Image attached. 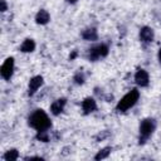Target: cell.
<instances>
[{"label": "cell", "instance_id": "cell-1", "mask_svg": "<svg viewBox=\"0 0 161 161\" xmlns=\"http://www.w3.org/2000/svg\"><path fill=\"white\" fill-rule=\"evenodd\" d=\"M28 123L30 127L39 131H48L52 127V122L48 114L43 109H35L28 118Z\"/></svg>", "mask_w": 161, "mask_h": 161}, {"label": "cell", "instance_id": "cell-2", "mask_svg": "<svg viewBox=\"0 0 161 161\" xmlns=\"http://www.w3.org/2000/svg\"><path fill=\"white\" fill-rule=\"evenodd\" d=\"M138 98H140V92H138L136 88L131 89V91H130L126 96H123V98H121V101L117 103V107H116L117 112H126V111H128L131 107H133V106L137 103Z\"/></svg>", "mask_w": 161, "mask_h": 161}, {"label": "cell", "instance_id": "cell-3", "mask_svg": "<svg viewBox=\"0 0 161 161\" xmlns=\"http://www.w3.org/2000/svg\"><path fill=\"white\" fill-rule=\"evenodd\" d=\"M156 130V121L153 118H145L140 123V136H138V143L143 145L153 133Z\"/></svg>", "mask_w": 161, "mask_h": 161}, {"label": "cell", "instance_id": "cell-4", "mask_svg": "<svg viewBox=\"0 0 161 161\" xmlns=\"http://www.w3.org/2000/svg\"><path fill=\"white\" fill-rule=\"evenodd\" d=\"M109 49H108V45L107 44H97L94 47H92L89 50H88V59L91 62H96V60H99L104 57H107Z\"/></svg>", "mask_w": 161, "mask_h": 161}, {"label": "cell", "instance_id": "cell-5", "mask_svg": "<svg viewBox=\"0 0 161 161\" xmlns=\"http://www.w3.org/2000/svg\"><path fill=\"white\" fill-rule=\"evenodd\" d=\"M0 73H1V77L5 80H10V78L13 77V73H14V58L9 57L3 63L1 69H0Z\"/></svg>", "mask_w": 161, "mask_h": 161}, {"label": "cell", "instance_id": "cell-6", "mask_svg": "<svg viewBox=\"0 0 161 161\" xmlns=\"http://www.w3.org/2000/svg\"><path fill=\"white\" fill-rule=\"evenodd\" d=\"M135 82L137 86L140 87H147L148 83H150V77H148V73L145 70V69H138L135 74Z\"/></svg>", "mask_w": 161, "mask_h": 161}, {"label": "cell", "instance_id": "cell-7", "mask_svg": "<svg viewBox=\"0 0 161 161\" xmlns=\"http://www.w3.org/2000/svg\"><path fill=\"white\" fill-rule=\"evenodd\" d=\"M43 84V77L42 75H35L29 80V86H28V94L29 96H34L36 93V91L42 87Z\"/></svg>", "mask_w": 161, "mask_h": 161}, {"label": "cell", "instance_id": "cell-8", "mask_svg": "<svg viewBox=\"0 0 161 161\" xmlns=\"http://www.w3.org/2000/svg\"><path fill=\"white\" fill-rule=\"evenodd\" d=\"M140 40L143 44H150L153 40V30L148 26H143L140 30Z\"/></svg>", "mask_w": 161, "mask_h": 161}, {"label": "cell", "instance_id": "cell-9", "mask_svg": "<svg viewBox=\"0 0 161 161\" xmlns=\"http://www.w3.org/2000/svg\"><path fill=\"white\" fill-rule=\"evenodd\" d=\"M96 108H97V104H96V101L92 97H87L82 102V111H83L84 114H89V113L94 112Z\"/></svg>", "mask_w": 161, "mask_h": 161}, {"label": "cell", "instance_id": "cell-10", "mask_svg": "<svg viewBox=\"0 0 161 161\" xmlns=\"http://www.w3.org/2000/svg\"><path fill=\"white\" fill-rule=\"evenodd\" d=\"M65 103H67V99L65 98H59L57 101H54L50 106V112L54 114V116H58L63 112L64 107H65Z\"/></svg>", "mask_w": 161, "mask_h": 161}, {"label": "cell", "instance_id": "cell-11", "mask_svg": "<svg viewBox=\"0 0 161 161\" xmlns=\"http://www.w3.org/2000/svg\"><path fill=\"white\" fill-rule=\"evenodd\" d=\"M49 20H50L49 13H48L47 10H44V9H40V10L38 11L36 16H35V21H36L38 24H40V25H44V24L49 23Z\"/></svg>", "mask_w": 161, "mask_h": 161}, {"label": "cell", "instance_id": "cell-12", "mask_svg": "<svg viewBox=\"0 0 161 161\" xmlns=\"http://www.w3.org/2000/svg\"><path fill=\"white\" fill-rule=\"evenodd\" d=\"M35 49V42L33 40V39H25L24 42H23V44L20 45V50L23 52V53H30V52H33Z\"/></svg>", "mask_w": 161, "mask_h": 161}, {"label": "cell", "instance_id": "cell-13", "mask_svg": "<svg viewBox=\"0 0 161 161\" xmlns=\"http://www.w3.org/2000/svg\"><path fill=\"white\" fill-rule=\"evenodd\" d=\"M82 36H83V39H86V40H97V38H98L97 30H96L94 28H88V29L83 30Z\"/></svg>", "mask_w": 161, "mask_h": 161}, {"label": "cell", "instance_id": "cell-14", "mask_svg": "<svg viewBox=\"0 0 161 161\" xmlns=\"http://www.w3.org/2000/svg\"><path fill=\"white\" fill-rule=\"evenodd\" d=\"M19 157V152L15 150V148H11V150H9V151H6L5 153H4V158L6 160V161H14V160H16Z\"/></svg>", "mask_w": 161, "mask_h": 161}, {"label": "cell", "instance_id": "cell-15", "mask_svg": "<svg viewBox=\"0 0 161 161\" xmlns=\"http://www.w3.org/2000/svg\"><path fill=\"white\" fill-rule=\"evenodd\" d=\"M111 151H112V148L108 146V147H104V148H102L96 156H94V160H103V158H106V157H108V155L111 153Z\"/></svg>", "mask_w": 161, "mask_h": 161}, {"label": "cell", "instance_id": "cell-16", "mask_svg": "<svg viewBox=\"0 0 161 161\" xmlns=\"http://www.w3.org/2000/svg\"><path fill=\"white\" fill-rule=\"evenodd\" d=\"M73 80H74L75 84H83L84 80H86V75H84V73H83L82 70H78V72L74 74Z\"/></svg>", "mask_w": 161, "mask_h": 161}, {"label": "cell", "instance_id": "cell-17", "mask_svg": "<svg viewBox=\"0 0 161 161\" xmlns=\"http://www.w3.org/2000/svg\"><path fill=\"white\" fill-rule=\"evenodd\" d=\"M36 138L43 141V142H48L49 141V135H48V131H39L38 135H36Z\"/></svg>", "mask_w": 161, "mask_h": 161}, {"label": "cell", "instance_id": "cell-18", "mask_svg": "<svg viewBox=\"0 0 161 161\" xmlns=\"http://www.w3.org/2000/svg\"><path fill=\"white\" fill-rule=\"evenodd\" d=\"M0 4H1V11H6V9H8V5H6V1L5 0H0Z\"/></svg>", "mask_w": 161, "mask_h": 161}, {"label": "cell", "instance_id": "cell-19", "mask_svg": "<svg viewBox=\"0 0 161 161\" xmlns=\"http://www.w3.org/2000/svg\"><path fill=\"white\" fill-rule=\"evenodd\" d=\"M25 160H43V157H40V156H31V157H26Z\"/></svg>", "mask_w": 161, "mask_h": 161}, {"label": "cell", "instance_id": "cell-20", "mask_svg": "<svg viewBox=\"0 0 161 161\" xmlns=\"http://www.w3.org/2000/svg\"><path fill=\"white\" fill-rule=\"evenodd\" d=\"M75 55H77V52L74 50V52H73V53L69 55V58H70V59H74V58H75Z\"/></svg>", "mask_w": 161, "mask_h": 161}, {"label": "cell", "instance_id": "cell-21", "mask_svg": "<svg viewBox=\"0 0 161 161\" xmlns=\"http://www.w3.org/2000/svg\"><path fill=\"white\" fill-rule=\"evenodd\" d=\"M157 57H158V62H160V64H161V48L158 49V54H157Z\"/></svg>", "mask_w": 161, "mask_h": 161}, {"label": "cell", "instance_id": "cell-22", "mask_svg": "<svg viewBox=\"0 0 161 161\" xmlns=\"http://www.w3.org/2000/svg\"><path fill=\"white\" fill-rule=\"evenodd\" d=\"M67 1H68L69 4H74V3H77L78 0H67Z\"/></svg>", "mask_w": 161, "mask_h": 161}]
</instances>
